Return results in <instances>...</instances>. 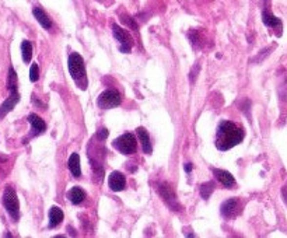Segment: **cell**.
<instances>
[{
    "instance_id": "5",
    "label": "cell",
    "mask_w": 287,
    "mask_h": 238,
    "mask_svg": "<svg viewBox=\"0 0 287 238\" xmlns=\"http://www.w3.org/2000/svg\"><path fill=\"white\" fill-rule=\"evenodd\" d=\"M136 137L132 133H125V135L119 136L118 139H115L114 142V147L117 149L118 151H121L122 154H132L136 151Z\"/></svg>"
},
{
    "instance_id": "20",
    "label": "cell",
    "mask_w": 287,
    "mask_h": 238,
    "mask_svg": "<svg viewBox=\"0 0 287 238\" xmlns=\"http://www.w3.org/2000/svg\"><path fill=\"white\" fill-rule=\"evenodd\" d=\"M7 88L9 91H17V74H16V70L14 67L9 69V77H7Z\"/></svg>"
},
{
    "instance_id": "12",
    "label": "cell",
    "mask_w": 287,
    "mask_h": 238,
    "mask_svg": "<svg viewBox=\"0 0 287 238\" xmlns=\"http://www.w3.org/2000/svg\"><path fill=\"white\" fill-rule=\"evenodd\" d=\"M28 122L31 124V129H32V133L31 136H38L41 135L42 132H45V129H46V125L43 122L42 119L38 116L37 114H31L28 116Z\"/></svg>"
},
{
    "instance_id": "16",
    "label": "cell",
    "mask_w": 287,
    "mask_h": 238,
    "mask_svg": "<svg viewBox=\"0 0 287 238\" xmlns=\"http://www.w3.org/2000/svg\"><path fill=\"white\" fill-rule=\"evenodd\" d=\"M63 220V212L58 206L51 207L49 210V227H58Z\"/></svg>"
},
{
    "instance_id": "28",
    "label": "cell",
    "mask_w": 287,
    "mask_h": 238,
    "mask_svg": "<svg viewBox=\"0 0 287 238\" xmlns=\"http://www.w3.org/2000/svg\"><path fill=\"white\" fill-rule=\"evenodd\" d=\"M283 195H285V197L287 199V187L283 188Z\"/></svg>"
},
{
    "instance_id": "18",
    "label": "cell",
    "mask_w": 287,
    "mask_h": 238,
    "mask_svg": "<svg viewBox=\"0 0 287 238\" xmlns=\"http://www.w3.org/2000/svg\"><path fill=\"white\" fill-rule=\"evenodd\" d=\"M67 166H69V170L70 173L75 176L82 175V168H80V157L77 153H73V154L69 157V161H67Z\"/></svg>"
},
{
    "instance_id": "8",
    "label": "cell",
    "mask_w": 287,
    "mask_h": 238,
    "mask_svg": "<svg viewBox=\"0 0 287 238\" xmlns=\"http://www.w3.org/2000/svg\"><path fill=\"white\" fill-rule=\"evenodd\" d=\"M108 185L111 188V191H114V192H121V191H123L125 187H126L125 175H123L122 173H119V171L111 173L109 179H108Z\"/></svg>"
},
{
    "instance_id": "3",
    "label": "cell",
    "mask_w": 287,
    "mask_h": 238,
    "mask_svg": "<svg viewBox=\"0 0 287 238\" xmlns=\"http://www.w3.org/2000/svg\"><path fill=\"white\" fill-rule=\"evenodd\" d=\"M3 205H4V209L7 210V213L10 215V217L14 221H19V218H20V203H19V197H17L16 191L11 187H7L4 189Z\"/></svg>"
},
{
    "instance_id": "4",
    "label": "cell",
    "mask_w": 287,
    "mask_h": 238,
    "mask_svg": "<svg viewBox=\"0 0 287 238\" xmlns=\"http://www.w3.org/2000/svg\"><path fill=\"white\" fill-rule=\"evenodd\" d=\"M122 103V97L118 90L115 88H108L104 93L100 94L98 100H97V104L100 108L102 109H109V108H115L118 105H121Z\"/></svg>"
},
{
    "instance_id": "7",
    "label": "cell",
    "mask_w": 287,
    "mask_h": 238,
    "mask_svg": "<svg viewBox=\"0 0 287 238\" xmlns=\"http://www.w3.org/2000/svg\"><path fill=\"white\" fill-rule=\"evenodd\" d=\"M159 192L160 195H161V197L164 199V202H165L172 210H175V212L180 210V205H178V202H177L175 192H174V189H172L168 184H161L159 188Z\"/></svg>"
},
{
    "instance_id": "9",
    "label": "cell",
    "mask_w": 287,
    "mask_h": 238,
    "mask_svg": "<svg viewBox=\"0 0 287 238\" xmlns=\"http://www.w3.org/2000/svg\"><path fill=\"white\" fill-rule=\"evenodd\" d=\"M20 101V94L19 91H11L10 97L0 105V118L6 116L10 111H13V108L16 107V104Z\"/></svg>"
},
{
    "instance_id": "19",
    "label": "cell",
    "mask_w": 287,
    "mask_h": 238,
    "mask_svg": "<svg viewBox=\"0 0 287 238\" xmlns=\"http://www.w3.org/2000/svg\"><path fill=\"white\" fill-rule=\"evenodd\" d=\"M21 53H22V61L25 63H30L32 58V45L30 41H22L21 42Z\"/></svg>"
},
{
    "instance_id": "13",
    "label": "cell",
    "mask_w": 287,
    "mask_h": 238,
    "mask_svg": "<svg viewBox=\"0 0 287 238\" xmlns=\"http://www.w3.org/2000/svg\"><path fill=\"white\" fill-rule=\"evenodd\" d=\"M32 14H34V17L38 20V22L42 25L45 30H51V28H52V21H51L49 16H48L42 9H40V7H34Z\"/></svg>"
},
{
    "instance_id": "1",
    "label": "cell",
    "mask_w": 287,
    "mask_h": 238,
    "mask_svg": "<svg viewBox=\"0 0 287 238\" xmlns=\"http://www.w3.org/2000/svg\"><path fill=\"white\" fill-rule=\"evenodd\" d=\"M244 130L238 125L230 121L220 122L216 133V147L222 151L230 150L244 140Z\"/></svg>"
},
{
    "instance_id": "24",
    "label": "cell",
    "mask_w": 287,
    "mask_h": 238,
    "mask_svg": "<svg viewBox=\"0 0 287 238\" xmlns=\"http://www.w3.org/2000/svg\"><path fill=\"white\" fill-rule=\"evenodd\" d=\"M106 136H108V130H106L105 128H102V129H100V130L97 132V137H98L100 140H105Z\"/></svg>"
},
{
    "instance_id": "23",
    "label": "cell",
    "mask_w": 287,
    "mask_h": 238,
    "mask_svg": "<svg viewBox=\"0 0 287 238\" xmlns=\"http://www.w3.org/2000/svg\"><path fill=\"white\" fill-rule=\"evenodd\" d=\"M121 20L123 21L125 24H128V25L130 27V28H132V30L138 31V24H136V21L133 20L132 17H129V16H125V14H122V16H121Z\"/></svg>"
},
{
    "instance_id": "14",
    "label": "cell",
    "mask_w": 287,
    "mask_h": 238,
    "mask_svg": "<svg viewBox=\"0 0 287 238\" xmlns=\"http://www.w3.org/2000/svg\"><path fill=\"white\" fill-rule=\"evenodd\" d=\"M138 136H139L140 143H142V147H143V151H144L146 154H151V151H153V146H151V143H150V136L149 133H147V130H146L144 128H139Z\"/></svg>"
},
{
    "instance_id": "27",
    "label": "cell",
    "mask_w": 287,
    "mask_h": 238,
    "mask_svg": "<svg viewBox=\"0 0 287 238\" xmlns=\"http://www.w3.org/2000/svg\"><path fill=\"white\" fill-rule=\"evenodd\" d=\"M6 160H7V157H6V155L0 154V163H3V161H6Z\"/></svg>"
},
{
    "instance_id": "21",
    "label": "cell",
    "mask_w": 287,
    "mask_h": 238,
    "mask_svg": "<svg viewBox=\"0 0 287 238\" xmlns=\"http://www.w3.org/2000/svg\"><path fill=\"white\" fill-rule=\"evenodd\" d=\"M213 191H214V182L209 181V182H206V184L201 185V196H202L205 200H207L209 196L212 195Z\"/></svg>"
},
{
    "instance_id": "15",
    "label": "cell",
    "mask_w": 287,
    "mask_h": 238,
    "mask_svg": "<svg viewBox=\"0 0 287 238\" xmlns=\"http://www.w3.org/2000/svg\"><path fill=\"white\" fill-rule=\"evenodd\" d=\"M262 21L265 24L266 27H270V28H282V21L280 19H277L276 16H273L270 11L265 9L262 11Z\"/></svg>"
},
{
    "instance_id": "6",
    "label": "cell",
    "mask_w": 287,
    "mask_h": 238,
    "mask_svg": "<svg viewBox=\"0 0 287 238\" xmlns=\"http://www.w3.org/2000/svg\"><path fill=\"white\" fill-rule=\"evenodd\" d=\"M112 32H114V37L117 38V41L121 43V52L129 53L132 49V45H133L129 32L123 30L122 27H119L118 24H112Z\"/></svg>"
},
{
    "instance_id": "11",
    "label": "cell",
    "mask_w": 287,
    "mask_h": 238,
    "mask_svg": "<svg viewBox=\"0 0 287 238\" xmlns=\"http://www.w3.org/2000/svg\"><path fill=\"white\" fill-rule=\"evenodd\" d=\"M238 209H240V202L237 199H228L222 205V215L226 218L234 217L238 213Z\"/></svg>"
},
{
    "instance_id": "2",
    "label": "cell",
    "mask_w": 287,
    "mask_h": 238,
    "mask_svg": "<svg viewBox=\"0 0 287 238\" xmlns=\"http://www.w3.org/2000/svg\"><path fill=\"white\" fill-rule=\"evenodd\" d=\"M67 67H69L70 76L73 77L76 83L79 84V87L82 90H85L87 77H85V67L83 58L79 53H72L69 56V61H67Z\"/></svg>"
},
{
    "instance_id": "22",
    "label": "cell",
    "mask_w": 287,
    "mask_h": 238,
    "mask_svg": "<svg viewBox=\"0 0 287 238\" xmlns=\"http://www.w3.org/2000/svg\"><path fill=\"white\" fill-rule=\"evenodd\" d=\"M38 79H40V67L37 63H32L31 67H30V80L32 83H35V82H38Z\"/></svg>"
},
{
    "instance_id": "25",
    "label": "cell",
    "mask_w": 287,
    "mask_h": 238,
    "mask_svg": "<svg viewBox=\"0 0 287 238\" xmlns=\"http://www.w3.org/2000/svg\"><path fill=\"white\" fill-rule=\"evenodd\" d=\"M198 72H199V65H196V66L193 67V70L191 72V74H189V79H191L192 83L195 82V79H196V76H198V74H196Z\"/></svg>"
},
{
    "instance_id": "10",
    "label": "cell",
    "mask_w": 287,
    "mask_h": 238,
    "mask_svg": "<svg viewBox=\"0 0 287 238\" xmlns=\"http://www.w3.org/2000/svg\"><path fill=\"white\" fill-rule=\"evenodd\" d=\"M213 173L217 178V181L226 188H234L235 187V179L234 176L231 175L228 171L226 170H219V168H213Z\"/></svg>"
},
{
    "instance_id": "17",
    "label": "cell",
    "mask_w": 287,
    "mask_h": 238,
    "mask_svg": "<svg viewBox=\"0 0 287 238\" xmlns=\"http://www.w3.org/2000/svg\"><path fill=\"white\" fill-rule=\"evenodd\" d=\"M67 197H69V200H70L73 205H80V203H82V202L85 199V192L82 189V188L75 187L69 191Z\"/></svg>"
},
{
    "instance_id": "26",
    "label": "cell",
    "mask_w": 287,
    "mask_h": 238,
    "mask_svg": "<svg viewBox=\"0 0 287 238\" xmlns=\"http://www.w3.org/2000/svg\"><path fill=\"white\" fill-rule=\"evenodd\" d=\"M185 171H186V173H191V171H192V164H191V163H186V164H185Z\"/></svg>"
}]
</instances>
